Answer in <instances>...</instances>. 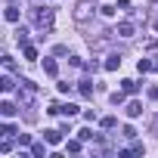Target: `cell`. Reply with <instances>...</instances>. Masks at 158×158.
Segmentation results:
<instances>
[{"mask_svg":"<svg viewBox=\"0 0 158 158\" xmlns=\"http://www.w3.org/2000/svg\"><path fill=\"white\" fill-rule=\"evenodd\" d=\"M115 34H118V37H133V22H127V19H124V22H118Z\"/></svg>","mask_w":158,"mask_h":158,"instance_id":"cell-4","label":"cell"},{"mask_svg":"<svg viewBox=\"0 0 158 158\" xmlns=\"http://www.w3.org/2000/svg\"><path fill=\"white\" fill-rule=\"evenodd\" d=\"M13 90V77H0V93H10Z\"/></svg>","mask_w":158,"mask_h":158,"instance_id":"cell-14","label":"cell"},{"mask_svg":"<svg viewBox=\"0 0 158 158\" xmlns=\"http://www.w3.org/2000/svg\"><path fill=\"white\" fill-rule=\"evenodd\" d=\"M59 112H62L65 118H74V115H77V106H74V102H68V106H59Z\"/></svg>","mask_w":158,"mask_h":158,"instance_id":"cell-10","label":"cell"},{"mask_svg":"<svg viewBox=\"0 0 158 158\" xmlns=\"http://www.w3.org/2000/svg\"><path fill=\"white\" fill-rule=\"evenodd\" d=\"M0 65H3V68H6V71H13V68H16V62H13V59H10V56H0Z\"/></svg>","mask_w":158,"mask_h":158,"instance_id":"cell-17","label":"cell"},{"mask_svg":"<svg viewBox=\"0 0 158 158\" xmlns=\"http://www.w3.org/2000/svg\"><path fill=\"white\" fill-rule=\"evenodd\" d=\"M149 99H158V87H152V90H149Z\"/></svg>","mask_w":158,"mask_h":158,"instance_id":"cell-28","label":"cell"},{"mask_svg":"<svg viewBox=\"0 0 158 158\" xmlns=\"http://www.w3.org/2000/svg\"><path fill=\"white\" fill-rule=\"evenodd\" d=\"M155 130H158V118H155Z\"/></svg>","mask_w":158,"mask_h":158,"instance_id":"cell-30","label":"cell"},{"mask_svg":"<svg viewBox=\"0 0 158 158\" xmlns=\"http://www.w3.org/2000/svg\"><path fill=\"white\" fill-rule=\"evenodd\" d=\"M99 124H102V127H106V130H112V127H115V118H112V115H106V118H102V121H99Z\"/></svg>","mask_w":158,"mask_h":158,"instance_id":"cell-22","label":"cell"},{"mask_svg":"<svg viewBox=\"0 0 158 158\" xmlns=\"http://www.w3.org/2000/svg\"><path fill=\"white\" fill-rule=\"evenodd\" d=\"M136 68H139V74H143V71H152V68H155V65H152V62H149V59H139V62H136Z\"/></svg>","mask_w":158,"mask_h":158,"instance_id":"cell-15","label":"cell"},{"mask_svg":"<svg viewBox=\"0 0 158 158\" xmlns=\"http://www.w3.org/2000/svg\"><path fill=\"white\" fill-rule=\"evenodd\" d=\"M44 71H47L50 77H56V74H59V65H56V59H44Z\"/></svg>","mask_w":158,"mask_h":158,"instance_id":"cell-8","label":"cell"},{"mask_svg":"<svg viewBox=\"0 0 158 158\" xmlns=\"http://www.w3.org/2000/svg\"><path fill=\"white\" fill-rule=\"evenodd\" d=\"M16 112H19V106H16V102H10V99L0 102V115H3V118H13Z\"/></svg>","mask_w":158,"mask_h":158,"instance_id":"cell-5","label":"cell"},{"mask_svg":"<svg viewBox=\"0 0 158 158\" xmlns=\"http://www.w3.org/2000/svg\"><path fill=\"white\" fill-rule=\"evenodd\" d=\"M68 152H81V139H68Z\"/></svg>","mask_w":158,"mask_h":158,"instance_id":"cell-23","label":"cell"},{"mask_svg":"<svg viewBox=\"0 0 158 158\" xmlns=\"http://www.w3.org/2000/svg\"><path fill=\"white\" fill-rule=\"evenodd\" d=\"M22 53H25V59H34V56H37V50H34L31 44H25V47H22Z\"/></svg>","mask_w":158,"mask_h":158,"instance_id":"cell-19","label":"cell"},{"mask_svg":"<svg viewBox=\"0 0 158 158\" xmlns=\"http://www.w3.org/2000/svg\"><path fill=\"white\" fill-rule=\"evenodd\" d=\"M3 19H6V22H19V10H16V6H6Z\"/></svg>","mask_w":158,"mask_h":158,"instance_id":"cell-11","label":"cell"},{"mask_svg":"<svg viewBox=\"0 0 158 158\" xmlns=\"http://www.w3.org/2000/svg\"><path fill=\"white\" fill-rule=\"evenodd\" d=\"M34 99H37V84H31V81H19V106H34Z\"/></svg>","mask_w":158,"mask_h":158,"instance_id":"cell-2","label":"cell"},{"mask_svg":"<svg viewBox=\"0 0 158 158\" xmlns=\"http://www.w3.org/2000/svg\"><path fill=\"white\" fill-rule=\"evenodd\" d=\"M121 84H124V93H136V90H139V84L130 81V77H127V81H121Z\"/></svg>","mask_w":158,"mask_h":158,"instance_id":"cell-13","label":"cell"},{"mask_svg":"<svg viewBox=\"0 0 158 158\" xmlns=\"http://www.w3.org/2000/svg\"><path fill=\"white\" fill-rule=\"evenodd\" d=\"M96 10V0H81V3H77V10H74V19L77 22H87V16Z\"/></svg>","mask_w":158,"mask_h":158,"instance_id":"cell-3","label":"cell"},{"mask_svg":"<svg viewBox=\"0 0 158 158\" xmlns=\"http://www.w3.org/2000/svg\"><path fill=\"white\" fill-rule=\"evenodd\" d=\"M44 139H47L50 146H56V143L62 139V130H44Z\"/></svg>","mask_w":158,"mask_h":158,"instance_id":"cell-9","label":"cell"},{"mask_svg":"<svg viewBox=\"0 0 158 158\" xmlns=\"http://www.w3.org/2000/svg\"><path fill=\"white\" fill-rule=\"evenodd\" d=\"M81 139H96V133H93L90 127H84V130H81Z\"/></svg>","mask_w":158,"mask_h":158,"instance_id":"cell-25","label":"cell"},{"mask_svg":"<svg viewBox=\"0 0 158 158\" xmlns=\"http://www.w3.org/2000/svg\"><path fill=\"white\" fill-rule=\"evenodd\" d=\"M13 133H16L13 124H0V136H13Z\"/></svg>","mask_w":158,"mask_h":158,"instance_id":"cell-16","label":"cell"},{"mask_svg":"<svg viewBox=\"0 0 158 158\" xmlns=\"http://www.w3.org/2000/svg\"><path fill=\"white\" fill-rule=\"evenodd\" d=\"M99 13H102L106 19H112V16H115V6H99Z\"/></svg>","mask_w":158,"mask_h":158,"instance_id":"cell-24","label":"cell"},{"mask_svg":"<svg viewBox=\"0 0 158 158\" xmlns=\"http://www.w3.org/2000/svg\"><path fill=\"white\" fill-rule=\"evenodd\" d=\"M0 152H13V143L10 139H0Z\"/></svg>","mask_w":158,"mask_h":158,"instance_id":"cell-26","label":"cell"},{"mask_svg":"<svg viewBox=\"0 0 158 158\" xmlns=\"http://www.w3.org/2000/svg\"><path fill=\"white\" fill-rule=\"evenodd\" d=\"M124 102V90H118V93H112V106H121Z\"/></svg>","mask_w":158,"mask_h":158,"instance_id":"cell-21","label":"cell"},{"mask_svg":"<svg viewBox=\"0 0 158 158\" xmlns=\"http://www.w3.org/2000/svg\"><path fill=\"white\" fill-rule=\"evenodd\" d=\"M16 40L25 47V44H28V31H25V28H19V31H16Z\"/></svg>","mask_w":158,"mask_h":158,"instance_id":"cell-18","label":"cell"},{"mask_svg":"<svg viewBox=\"0 0 158 158\" xmlns=\"http://www.w3.org/2000/svg\"><path fill=\"white\" fill-rule=\"evenodd\" d=\"M155 31H158V19H155Z\"/></svg>","mask_w":158,"mask_h":158,"instance_id":"cell-29","label":"cell"},{"mask_svg":"<svg viewBox=\"0 0 158 158\" xmlns=\"http://www.w3.org/2000/svg\"><path fill=\"white\" fill-rule=\"evenodd\" d=\"M31 152L40 158V155H47V146H44V143H34V146H31Z\"/></svg>","mask_w":158,"mask_h":158,"instance_id":"cell-20","label":"cell"},{"mask_svg":"<svg viewBox=\"0 0 158 158\" xmlns=\"http://www.w3.org/2000/svg\"><path fill=\"white\" fill-rule=\"evenodd\" d=\"M118 68H121V56H118V53H112V56L106 59V71H118Z\"/></svg>","mask_w":158,"mask_h":158,"instance_id":"cell-7","label":"cell"},{"mask_svg":"<svg viewBox=\"0 0 158 158\" xmlns=\"http://www.w3.org/2000/svg\"><path fill=\"white\" fill-rule=\"evenodd\" d=\"M121 133H124V136H127V139H133V136H136V130H133V127H130V124H127V127H124V130H121Z\"/></svg>","mask_w":158,"mask_h":158,"instance_id":"cell-27","label":"cell"},{"mask_svg":"<svg viewBox=\"0 0 158 158\" xmlns=\"http://www.w3.org/2000/svg\"><path fill=\"white\" fill-rule=\"evenodd\" d=\"M77 90H81L84 96H93V81H81V87H77Z\"/></svg>","mask_w":158,"mask_h":158,"instance_id":"cell-12","label":"cell"},{"mask_svg":"<svg viewBox=\"0 0 158 158\" xmlns=\"http://www.w3.org/2000/svg\"><path fill=\"white\" fill-rule=\"evenodd\" d=\"M124 112H127V118H139V115H143V102H136V99H133V102H127V109H124Z\"/></svg>","mask_w":158,"mask_h":158,"instance_id":"cell-6","label":"cell"},{"mask_svg":"<svg viewBox=\"0 0 158 158\" xmlns=\"http://www.w3.org/2000/svg\"><path fill=\"white\" fill-rule=\"evenodd\" d=\"M34 28L44 31V34L53 28V10H50V6H37V10H34Z\"/></svg>","mask_w":158,"mask_h":158,"instance_id":"cell-1","label":"cell"}]
</instances>
